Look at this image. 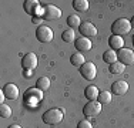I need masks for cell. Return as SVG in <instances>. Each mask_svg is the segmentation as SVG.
I'll use <instances>...</instances> for the list:
<instances>
[{"mask_svg":"<svg viewBox=\"0 0 134 128\" xmlns=\"http://www.w3.org/2000/svg\"><path fill=\"white\" fill-rule=\"evenodd\" d=\"M130 30H131V23H130L129 19H117L116 21H114L113 24H111V31H113L114 36H126V34L130 33Z\"/></svg>","mask_w":134,"mask_h":128,"instance_id":"6da1fadb","label":"cell"},{"mask_svg":"<svg viewBox=\"0 0 134 128\" xmlns=\"http://www.w3.org/2000/svg\"><path fill=\"white\" fill-rule=\"evenodd\" d=\"M43 121L49 125H56L63 121V111L60 108H50L43 114Z\"/></svg>","mask_w":134,"mask_h":128,"instance_id":"7a4b0ae2","label":"cell"},{"mask_svg":"<svg viewBox=\"0 0 134 128\" xmlns=\"http://www.w3.org/2000/svg\"><path fill=\"white\" fill-rule=\"evenodd\" d=\"M80 74L83 75V78L91 81V80H94L96 75H97V67L94 66V63L86 61V63L80 67Z\"/></svg>","mask_w":134,"mask_h":128,"instance_id":"3957f363","label":"cell"},{"mask_svg":"<svg viewBox=\"0 0 134 128\" xmlns=\"http://www.w3.org/2000/svg\"><path fill=\"white\" fill-rule=\"evenodd\" d=\"M60 16H62V10H60L59 7H56V6L53 4H46L43 9H41V17L44 19V20H54V19H59Z\"/></svg>","mask_w":134,"mask_h":128,"instance_id":"277c9868","label":"cell"},{"mask_svg":"<svg viewBox=\"0 0 134 128\" xmlns=\"http://www.w3.org/2000/svg\"><path fill=\"white\" fill-rule=\"evenodd\" d=\"M36 37H37V40H39L40 43H49V41L53 40L54 34H53V30L50 27L41 24L36 30Z\"/></svg>","mask_w":134,"mask_h":128,"instance_id":"5b68a950","label":"cell"},{"mask_svg":"<svg viewBox=\"0 0 134 128\" xmlns=\"http://www.w3.org/2000/svg\"><path fill=\"white\" fill-rule=\"evenodd\" d=\"M101 113V104L98 101H88L83 108V114L87 118H94Z\"/></svg>","mask_w":134,"mask_h":128,"instance_id":"8992f818","label":"cell"},{"mask_svg":"<svg viewBox=\"0 0 134 128\" xmlns=\"http://www.w3.org/2000/svg\"><path fill=\"white\" fill-rule=\"evenodd\" d=\"M117 60H120V63H123L124 66H131L134 64V51L131 49L123 47L117 51Z\"/></svg>","mask_w":134,"mask_h":128,"instance_id":"52a82bcc","label":"cell"},{"mask_svg":"<svg viewBox=\"0 0 134 128\" xmlns=\"http://www.w3.org/2000/svg\"><path fill=\"white\" fill-rule=\"evenodd\" d=\"M21 67H23V70H30V71H33L37 67V56L34 53L24 54L23 59H21Z\"/></svg>","mask_w":134,"mask_h":128,"instance_id":"ba28073f","label":"cell"},{"mask_svg":"<svg viewBox=\"0 0 134 128\" xmlns=\"http://www.w3.org/2000/svg\"><path fill=\"white\" fill-rule=\"evenodd\" d=\"M79 31H80V34L83 37H86V38L97 36V27H96L93 23H90V21H84V23H81V26L79 27Z\"/></svg>","mask_w":134,"mask_h":128,"instance_id":"9c48e42d","label":"cell"},{"mask_svg":"<svg viewBox=\"0 0 134 128\" xmlns=\"http://www.w3.org/2000/svg\"><path fill=\"white\" fill-rule=\"evenodd\" d=\"M127 91H129V83L123 81V80L113 83V85H111V94L114 95H123Z\"/></svg>","mask_w":134,"mask_h":128,"instance_id":"30bf717a","label":"cell"},{"mask_svg":"<svg viewBox=\"0 0 134 128\" xmlns=\"http://www.w3.org/2000/svg\"><path fill=\"white\" fill-rule=\"evenodd\" d=\"M23 6H24V10H26L27 14L33 16V17L37 14V11H39V9H40V3L37 2V0H26V2L23 3Z\"/></svg>","mask_w":134,"mask_h":128,"instance_id":"8fae6325","label":"cell"},{"mask_svg":"<svg viewBox=\"0 0 134 128\" xmlns=\"http://www.w3.org/2000/svg\"><path fill=\"white\" fill-rule=\"evenodd\" d=\"M3 92H4L6 98H9V100H16V98L19 97L17 85L12 84V83H9V84H6L4 87H3Z\"/></svg>","mask_w":134,"mask_h":128,"instance_id":"7c38bea8","label":"cell"},{"mask_svg":"<svg viewBox=\"0 0 134 128\" xmlns=\"http://www.w3.org/2000/svg\"><path fill=\"white\" fill-rule=\"evenodd\" d=\"M74 43H76V49L79 51H88V50H91V46H93L90 38H86V37L77 38Z\"/></svg>","mask_w":134,"mask_h":128,"instance_id":"4fadbf2b","label":"cell"},{"mask_svg":"<svg viewBox=\"0 0 134 128\" xmlns=\"http://www.w3.org/2000/svg\"><path fill=\"white\" fill-rule=\"evenodd\" d=\"M108 44H110V49L111 50H121L124 47V38L120 37V36H111L110 38H108Z\"/></svg>","mask_w":134,"mask_h":128,"instance_id":"5bb4252c","label":"cell"},{"mask_svg":"<svg viewBox=\"0 0 134 128\" xmlns=\"http://www.w3.org/2000/svg\"><path fill=\"white\" fill-rule=\"evenodd\" d=\"M84 95L88 101H97L100 92H98V88L96 87V85H88V87L84 90Z\"/></svg>","mask_w":134,"mask_h":128,"instance_id":"9a60e30c","label":"cell"},{"mask_svg":"<svg viewBox=\"0 0 134 128\" xmlns=\"http://www.w3.org/2000/svg\"><path fill=\"white\" fill-rule=\"evenodd\" d=\"M70 63L73 64L74 67H81L83 64L86 63V59L81 53H74L71 57H70Z\"/></svg>","mask_w":134,"mask_h":128,"instance_id":"2e32d148","label":"cell"},{"mask_svg":"<svg viewBox=\"0 0 134 128\" xmlns=\"http://www.w3.org/2000/svg\"><path fill=\"white\" fill-rule=\"evenodd\" d=\"M50 85H52V83H50V80L47 78V77H40V78L37 80V83H36V87L39 88L41 92L47 91V90L50 88Z\"/></svg>","mask_w":134,"mask_h":128,"instance_id":"e0dca14e","label":"cell"},{"mask_svg":"<svg viewBox=\"0 0 134 128\" xmlns=\"http://www.w3.org/2000/svg\"><path fill=\"white\" fill-rule=\"evenodd\" d=\"M103 60L106 61L107 64H113V63H116L117 61V53L114 50H107V51H104V54H103Z\"/></svg>","mask_w":134,"mask_h":128,"instance_id":"ac0fdd59","label":"cell"},{"mask_svg":"<svg viewBox=\"0 0 134 128\" xmlns=\"http://www.w3.org/2000/svg\"><path fill=\"white\" fill-rule=\"evenodd\" d=\"M88 6H90V3H88L87 0H74V2H73V7L77 11H87Z\"/></svg>","mask_w":134,"mask_h":128,"instance_id":"d6986e66","label":"cell"},{"mask_svg":"<svg viewBox=\"0 0 134 128\" xmlns=\"http://www.w3.org/2000/svg\"><path fill=\"white\" fill-rule=\"evenodd\" d=\"M67 26L70 28H76V27H80L81 26V20L77 14H71L67 17Z\"/></svg>","mask_w":134,"mask_h":128,"instance_id":"ffe728a7","label":"cell"},{"mask_svg":"<svg viewBox=\"0 0 134 128\" xmlns=\"http://www.w3.org/2000/svg\"><path fill=\"white\" fill-rule=\"evenodd\" d=\"M62 38L66 41V43H71V41H76V33L73 28H67V30L63 31Z\"/></svg>","mask_w":134,"mask_h":128,"instance_id":"44dd1931","label":"cell"},{"mask_svg":"<svg viewBox=\"0 0 134 128\" xmlns=\"http://www.w3.org/2000/svg\"><path fill=\"white\" fill-rule=\"evenodd\" d=\"M111 92L110 91H103V92H100V95H98V102H100L101 105H106V104H110L111 102Z\"/></svg>","mask_w":134,"mask_h":128,"instance_id":"7402d4cb","label":"cell"},{"mask_svg":"<svg viewBox=\"0 0 134 128\" xmlns=\"http://www.w3.org/2000/svg\"><path fill=\"white\" fill-rule=\"evenodd\" d=\"M124 68H126V66H124L123 63H120V61H116V63L110 64L111 74H121V73L124 71Z\"/></svg>","mask_w":134,"mask_h":128,"instance_id":"603a6c76","label":"cell"},{"mask_svg":"<svg viewBox=\"0 0 134 128\" xmlns=\"http://www.w3.org/2000/svg\"><path fill=\"white\" fill-rule=\"evenodd\" d=\"M26 97H31V98H34L36 101H40L41 91L39 88H30V90H27V91H26Z\"/></svg>","mask_w":134,"mask_h":128,"instance_id":"cb8c5ba5","label":"cell"},{"mask_svg":"<svg viewBox=\"0 0 134 128\" xmlns=\"http://www.w3.org/2000/svg\"><path fill=\"white\" fill-rule=\"evenodd\" d=\"M12 115V108L6 104H2L0 105V117L2 118H9Z\"/></svg>","mask_w":134,"mask_h":128,"instance_id":"d4e9b609","label":"cell"},{"mask_svg":"<svg viewBox=\"0 0 134 128\" xmlns=\"http://www.w3.org/2000/svg\"><path fill=\"white\" fill-rule=\"evenodd\" d=\"M77 128H93V125H91L87 120H83L77 124Z\"/></svg>","mask_w":134,"mask_h":128,"instance_id":"484cf974","label":"cell"},{"mask_svg":"<svg viewBox=\"0 0 134 128\" xmlns=\"http://www.w3.org/2000/svg\"><path fill=\"white\" fill-rule=\"evenodd\" d=\"M41 21H43V17H33V23L34 24H40L41 26Z\"/></svg>","mask_w":134,"mask_h":128,"instance_id":"4316f807","label":"cell"},{"mask_svg":"<svg viewBox=\"0 0 134 128\" xmlns=\"http://www.w3.org/2000/svg\"><path fill=\"white\" fill-rule=\"evenodd\" d=\"M31 74H33V71H30V70H24V77H26V78H29Z\"/></svg>","mask_w":134,"mask_h":128,"instance_id":"83f0119b","label":"cell"},{"mask_svg":"<svg viewBox=\"0 0 134 128\" xmlns=\"http://www.w3.org/2000/svg\"><path fill=\"white\" fill-rule=\"evenodd\" d=\"M4 98H6V95H4V92H0V102H2V104H3V101H4Z\"/></svg>","mask_w":134,"mask_h":128,"instance_id":"f1b7e54d","label":"cell"},{"mask_svg":"<svg viewBox=\"0 0 134 128\" xmlns=\"http://www.w3.org/2000/svg\"><path fill=\"white\" fill-rule=\"evenodd\" d=\"M9 128H21L20 125H17V124H13V125H10Z\"/></svg>","mask_w":134,"mask_h":128,"instance_id":"f546056e","label":"cell"},{"mask_svg":"<svg viewBox=\"0 0 134 128\" xmlns=\"http://www.w3.org/2000/svg\"><path fill=\"white\" fill-rule=\"evenodd\" d=\"M130 23H131V27H134V16H133L131 20H130Z\"/></svg>","mask_w":134,"mask_h":128,"instance_id":"4dcf8cb0","label":"cell"},{"mask_svg":"<svg viewBox=\"0 0 134 128\" xmlns=\"http://www.w3.org/2000/svg\"><path fill=\"white\" fill-rule=\"evenodd\" d=\"M133 46H134V37H133Z\"/></svg>","mask_w":134,"mask_h":128,"instance_id":"1f68e13d","label":"cell"}]
</instances>
